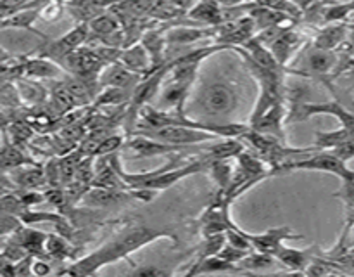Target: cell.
Masks as SVG:
<instances>
[{
  "label": "cell",
  "mask_w": 354,
  "mask_h": 277,
  "mask_svg": "<svg viewBox=\"0 0 354 277\" xmlns=\"http://www.w3.org/2000/svg\"><path fill=\"white\" fill-rule=\"evenodd\" d=\"M292 170H310V172H325L337 175L342 180H354V170L348 166V161L335 156L332 151H322L315 156H308L304 159L283 163L279 168H273L272 173L292 172Z\"/></svg>",
  "instance_id": "cell-1"
},
{
  "label": "cell",
  "mask_w": 354,
  "mask_h": 277,
  "mask_svg": "<svg viewBox=\"0 0 354 277\" xmlns=\"http://www.w3.org/2000/svg\"><path fill=\"white\" fill-rule=\"evenodd\" d=\"M137 134L175 145H194L216 137L209 132L197 130V128L185 127V125H166V127L161 128H138Z\"/></svg>",
  "instance_id": "cell-2"
},
{
  "label": "cell",
  "mask_w": 354,
  "mask_h": 277,
  "mask_svg": "<svg viewBox=\"0 0 354 277\" xmlns=\"http://www.w3.org/2000/svg\"><path fill=\"white\" fill-rule=\"evenodd\" d=\"M66 66L69 68V71L73 73V76L80 78L82 82H85L90 87V82H97L99 78L100 69L106 66L104 59L100 57V54L97 52V48H86L80 47L75 52L68 55L64 59Z\"/></svg>",
  "instance_id": "cell-3"
},
{
  "label": "cell",
  "mask_w": 354,
  "mask_h": 277,
  "mask_svg": "<svg viewBox=\"0 0 354 277\" xmlns=\"http://www.w3.org/2000/svg\"><path fill=\"white\" fill-rule=\"evenodd\" d=\"M294 113L296 116L289 118L292 121H301L306 120V118L315 116V114H334L339 121H341L342 127L354 128V113L346 109L341 102L337 100H328V102H303L299 106L294 107Z\"/></svg>",
  "instance_id": "cell-4"
},
{
  "label": "cell",
  "mask_w": 354,
  "mask_h": 277,
  "mask_svg": "<svg viewBox=\"0 0 354 277\" xmlns=\"http://www.w3.org/2000/svg\"><path fill=\"white\" fill-rule=\"evenodd\" d=\"M90 37V24L80 23L78 26L73 28L69 33H66L64 37H61L59 40L52 42L45 48V55L48 59H57L59 62L64 61L71 52H75L76 48L83 47L86 40Z\"/></svg>",
  "instance_id": "cell-5"
},
{
  "label": "cell",
  "mask_w": 354,
  "mask_h": 277,
  "mask_svg": "<svg viewBox=\"0 0 354 277\" xmlns=\"http://www.w3.org/2000/svg\"><path fill=\"white\" fill-rule=\"evenodd\" d=\"M245 238L249 239L252 248L256 251L266 253V255L277 256V253L282 249L283 242L287 239H301V235L292 234V229L290 227H277V229H270L268 232L265 234H248L245 232Z\"/></svg>",
  "instance_id": "cell-6"
},
{
  "label": "cell",
  "mask_w": 354,
  "mask_h": 277,
  "mask_svg": "<svg viewBox=\"0 0 354 277\" xmlns=\"http://www.w3.org/2000/svg\"><path fill=\"white\" fill-rule=\"evenodd\" d=\"M203 104L207 113L211 114H225L230 113L237 104V96L234 90L225 83H214L204 90Z\"/></svg>",
  "instance_id": "cell-7"
},
{
  "label": "cell",
  "mask_w": 354,
  "mask_h": 277,
  "mask_svg": "<svg viewBox=\"0 0 354 277\" xmlns=\"http://www.w3.org/2000/svg\"><path fill=\"white\" fill-rule=\"evenodd\" d=\"M127 145L131 152H135V158H151V156L171 154V152H178V151H189V145L168 144V142L156 141V138L145 137V135H140V134H138L137 137L130 138Z\"/></svg>",
  "instance_id": "cell-8"
},
{
  "label": "cell",
  "mask_w": 354,
  "mask_h": 277,
  "mask_svg": "<svg viewBox=\"0 0 354 277\" xmlns=\"http://www.w3.org/2000/svg\"><path fill=\"white\" fill-rule=\"evenodd\" d=\"M120 62L127 66L128 69H131V71L142 75L144 78L158 69L154 68L152 55L149 54V51L145 48L144 44H135V45H130L128 48H124L120 55Z\"/></svg>",
  "instance_id": "cell-9"
},
{
  "label": "cell",
  "mask_w": 354,
  "mask_h": 277,
  "mask_svg": "<svg viewBox=\"0 0 354 277\" xmlns=\"http://www.w3.org/2000/svg\"><path fill=\"white\" fill-rule=\"evenodd\" d=\"M142 80H144V76L128 69L120 61L109 64V68L104 69L99 76V82L104 87H120V89L127 90H130L131 87H137Z\"/></svg>",
  "instance_id": "cell-10"
},
{
  "label": "cell",
  "mask_w": 354,
  "mask_h": 277,
  "mask_svg": "<svg viewBox=\"0 0 354 277\" xmlns=\"http://www.w3.org/2000/svg\"><path fill=\"white\" fill-rule=\"evenodd\" d=\"M283 116H286V107H283V102L273 104L265 114L258 118L256 121H252L251 128H254L256 132L259 134H266V135H275L279 137L280 141L286 138V134H283Z\"/></svg>",
  "instance_id": "cell-11"
},
{
  "label": "cell",
  "mask_w": 354,
  "mask_h": 277,
  "mask_svg": "<svg viewBox=\"0 0 354 277\" xmlns=\"http://www.w3.org/2000/svg\"><path fill=\"white\" fill-rule=\"evenodd\" d=\"M190 87L192 85H189V83L176 82V80L169 78L161 92L159 106L173 107L176 114H183V106H185V100H187V96H189Z\"/></svg>",
  "instance_id": "cell-12"
},
{
  "label": "cell",
  "mask_w": 354,
  "mask_h": 277,
  "mask_svg": "<svg viewBox=\"0 0 354 277\" xmlns=\"http://www.w3.org/2000/svg\"><path fill=\"white\" fill-rule=\"evenodd\" d=\"M189 17L197 23L209 24V26H220L225 23L223 9L218 0H201L189 10Z\"/></svg>",
  "instance_id": "cell-13"
},
{
  "label": "cell",
  "mask_w": 354,
  "mask_h": 277,
  "mask_svg": "<svg viewBox=\"0 0 354 277\" xmlns=\"http://www.w3.org/2000/svg\"><path fill=\"white\" fill-rule=\"evenodd\" d=\"M313 249H296V248H286L282 246L279 253H277L275 258L279 260L282 265L289 267L294 272H304V270L310 267V263L313 262Z\"/></svg>",
  "instance_id": "cell-14"
},
{
  "label": "cell",
  "mask_w": 354,
  "mask_h": 277,
  "mask_svg": "<svg viewBox=\"0 0 354 277\" xmlns=\"http://www.w3.org/2000/svg\"><path fill=\"white\" fill-rule=\"evenodd\" d=\"M90 33L95 35V37H99L100 40L106 42L107 45L113 44V38H116V40H123V37H121L120 33V23H118V19L114 16H111V14H104V16H97L95 19L90 21Z\"/></svg>",
  "instance_id": "cell-15"
},
{
  "label": "cell",
  "mask_w": 354,
  "mask_h": 277,
  "mask_svg": "<svg viewBox=\"0 0 354 277\" xmlns=\"http://www.w3.org/2000/svg\"><path fill=\"white\" fill-rule=\"evenodd\" d=\"M335 55L332 51H324V48L313 47L308 54V73L306 75L324 76L334 69Z\"/></svg>",
  "instance_id": "cell-16"
},
{
  "label": "cell",
  "mask_w": 354,
  "mask_h": 277,
  "mask_svg": "<svg viewBox=\"0 0 354 277\" xmlns=\"http://www.w3.org/2000/svg\"><path fill=\"white\" fill-rule=\"evenodd\" d=\"M216 33V26L211 28V30H206V28H171L166 33V40L171 45H187Z\"/></svg>",
  "instance_id": "cell-17"
},
{
  "label": "cell",
  "mask_w": 354,
  "mask_h": 277,
  "mask_svg": "<svg viewBox=\"0 0 354 277\" xmlns=\"http://www.w3.org/2000/svg\"><path fill=\"white\" fill-rule=\"evenodd\" d=\"M14 85H16L17 92H19L21 100H23L24 104H28V106H38V104L45 102L47 89H45L41 83L35 82V80L31 78H17Z\"/></svg>",
  "instance_id": "cell-18"
},
{
  "label": "cell",
  "mask_w": 354,
  "mask_h": 277,
  "mask_svg": "<svg viewBox=\"0 0 354 277\" xmlns=\"http://www.w3.org/2000/svg\"><path fill=\"white\" fill-rule=\"evenodd\" d=\"M301 44V37L294 30L287 28L272 45H270V51L273 52V55L277 57V61L282 66L287 64L290 54L294 52V48Z\"/></svg>",
  "instance_id": "cell-19"
},
{
  "label": "cell",
  "mask_w": 354,
  "mask_h": 277,
  "mask_svg": "<svg viewBox=\"0 0 354 277\" xmlns=\"http://www.w3.org/2000/svg\"><path fill=\"white\" fill-rule=\"evenodd\" d=\"M348 37V24H332V26L324 28L315 38L313 47L324 48V51H334L339 45L344 44Z\"/></svg>",
  "instance_id": "cell-20"
},
{
  "label": "cell",
  "mask_w": 354,
  "mask_h": 277,
  "mask_svg": "<svg viewBox=\"0 0 354 277\" xmlns=\"http://www.w3.org/2000/svg\"><path fill=\"white\" fill-rule=\"evenodd\" d=\"M41 7L38 6V2H35L33 6H30V7L26 6V7H23V9L16 10V12L10 14L9 17H3L2 28H28V30L35 31L31 26H33L35 21L40 17ZM35 33H37V31H35Z\"/></svg>",
  "instance_id": "cell-21"
},
{
  "label": "cell",
  "mask_w": 354,
  "mask_h": 277,
  "mask_svg": "<svg viewBox=\"0 0 354 277\" xmlns=\"http://www.w3.org/2000/svg\"><path fill=\"white\" fill-rule=\"evenodd\" d=\"M244 151V141H239V138L235 137L230 138V141H223L218 142V144L209 145V148L204 151V154H206V161H216V159L237 158V156Z\"/></svg>",
  "instance_id": "cell-22"
},
{
  "label": "cell",
  "mask_w": 354,
  "mask_h": 277,
  "mask_svg": "<svg viewBox=\"0 0 354 277\" xmlns=\"http://www.w3.org/2000/svg\"><path fill=\"white\" fill-rule=\"evenodd\" d=\"M242 269L239 263L228 262L220 255H213L204 258L203 262L196 263L187 274H214V272H241Z\"/></svg>",
  "instance_id": "cell-23"
},
{
  "label": "cell",
  "mask_w": 354,
  "mask_h": 277,
  "mask_svg": "<svg viewBox=\"0 0 354 277\" xmlns=\"http://www.w3.org/2000/svg\"><path fill=\"white\" fill-rule=\"evenodd\" d=\"M315 137H317L315 148L320 149V151H327V149H334L337 148V145H342L346 144V142L353 141L354 128L341 127L335 132H317Z\"/></svg>",
  "instance_id": "cell-24"
},
{
  "label": "cell",
  "mask_w": 354,
  "mask_h": 277,
  "mask_svg": "<svg viewBox=\"0 0 354 277\" xmlns=\"http://www.w3.org/2000/svg\"><path fill=\"white\" fill-rule=\"evenodd\" d=\"M52 97V107H55L61 113H68V111L75 109L76 106H82L80 100L76 99L75 93L71 92V89L68 87L66 82H57L50 90Z\"/></svg>",
  "instance_id": "cell-25"
},
{
  "label": "cell",
  "mask_w": 354,
  "mask_h": 277,
  "mask_svg": "<svg viewBox=\"0 0 354 277\" xmlns=\"http://www.w3.org/2000/svg\"><path fill=\"white\" fill-rule=\"evenodd\" d=\"M142 44L145 45V48L149 51V54L152 55V62H154V68H161L162 66V54H165V48L168 40H166V35L162 37L161 31H149L142 38Z\"/></svg>",
  "instance_id": "cell-26"
},
{
  "label": "cell",
  "mask_w": 354,
  "mask_h": 277,
  "mask_svg": "<svg viewBox=\"0 0 354 277\" xmlns=\"http://www.w3.org/2000/svg\"><path fill=\"white\" fill-rule=\"evenodd\" d=\"M31 163L30 158H24L23 152L17 149L16 144H9L7 141V132L3 130V145H2V168L3 173H7L9 170L19 168L21 165H26Z\"/></svg>",
  "instance_id": "cell-27"
},
{
  "label": "cell",
  "mask_w": 354,
  "mask_h": 277,
  "mask_svg": "<svg viewBox=\"0 0 354 277\" xmlns=\"http://www.w3.org/2000/svg\"><path fill=\"white\" fill-rule=\"evenodd\" d=\"M207 170L211 172V177L216 180L218 187H220V194L230 187L232 179H234V168L230 165V159H216V161H209Z\"/></svg>",
  "instance_id": "cell-28"
},
{
  "label": "cell",
  "mask_w": 354,
  "mask_h": 277,
  "mask_svg": "<svg viewBox=\"0 0 354 277\" xmlns=\"http://www.w3.org/2000/svg\"><path fill=\"white\" fill-rule=\"evenodd\" d=\"M47 235L48 234H41V232H38V231L24 229V231L16 232V235L12 238V242L19 244L23 249H31V251L40 253L41 249H45V241H47Z\"/></svg>",
  "instance_id": "cell-29"
},
{
  "label": "cell",
  "mask_w": 354,
  "mask_h": 277,
  "mask_svg": "<svg viewBox=\"0 0 354 277\" xmlns=\"http://www.w3.org/2000/svg\"><path fill=\"white\" fill-rule=\"evenodd\" d=\"M12 179L19 184L23 189H37L41 187L47 180L45 170L41 168H23V170H12Z\"/></svg>",
  "instance_id": "cell-30"
},
{
  "label": "cell",
  "mask_w": 354,
  "mask_h": 277,
  "mask_svg": "<svg viewBox=\"0 0 354 277\" xmlns=\"http://www.w3.org/2000/svg\"><path fill=\"white\" fill-rule=\"evenodd\" d=\"M123 197V193L116 189H106V187H95V189L88 190L85 197V203L88 206H109V204L118 203Z\"/></svg>",
  "instance_id": "cell-31"
},
{
  "label": "cell",
  "mask_w": 354,
  "mask_h": 277,
  "mask_svg": "<svg viewBox=\"0 0 354 277\" xmlns=\"http://www.w3.org/2000/svg\"><path fill=\"white\" fill-rule=\"evenodd\" d=\"M127 89H120V87H106L99 96L95 97V106H120V104L128 100Z\"/></svg>",
  "instance_id": "cell-32"
},
{
  "label": "cell",
  "mask_w": 354,
  "mask_h": 277,
  "mask_svg": "<svg viewBox=\"0 0 354 277\" xmlns=\"http://www.w3.org/2000/svg\"><path fill=\"white\" fill-rule=\"evenodd\" d=\"M351 12H354V0L348 3H335V6L325 7L322 14H324L325 23H339V21L348 17Z\"/></svg>",
  "instance_id": "cell-33"
},
{
  "label": "cell",
  "mask_w": 354,
  "mask_h": 277,
  "mask_svg": "<svg viewBox=\"0 0 354 277\" xmlns=\"http://www.w3.org/2000/svg\"><path fill=\"white\" fill-rule=\"evenodd\" d=\"M273 260H275V256L266 255V253H261V251H256V253H248V255L239 262V265H241L242 269H266V267L273 265Z\"/></svg>",
  "instance_id": "cell-34"
},
{
  "label": "cell",
  "mask_w": 354,
  "mask_h": 277,
  "mask_svg": "<svg viewBox=\"0 0 354 277\" xmlns=\"http://www.w3.org/2000/svg\"><path fill=\"white\" fill-rule=\"evenodd\" d=\"M45 251H47L48 255L55 256V258H64V256L69 255L68 244H66L64 239H61L59 235H47Z\"/></svg>",
  "instance_id": "cell-35"
},
{
  "label": "cell",
  "mask_w": 354,
  "mask_h": 277,
  "mask_svg": "<svg viewBox=\"0 0 354 277\" xmlns=\"http://www.w3.org/2000/svg\"><path fill=\"white\" fill-rule=\"evenodd\" d=\"M30 123H23V121H12V127H10V134H12V144H16L17 148L24 145L28 142V137L31 135V128L28 127Z\"/></svg>",
  "instance_id": "cell-36"
},
{
  "label": "cell",
  "mask_w": 354,
  "mask_h": 277,
  "mask_svg": "<svg viewBox=\"0 0 354 277\" xmlns=\"http://www.w3.org/2000/svg\"><path fill=\"white\" fill-rule=\"evenodd\" d=\"M80 163L76 161L75 156H66L59 161V166H61V180L64 184L71 182L76 175V170H78Z\"/></svg>",
  "instance_id": "cell-37"
},
{
  "label": "cell",
  "mask_w": 354,
  "mask_h": 277,
  "mask_svg": "<svg viewBox=\"0 0 354 277\" xmlns=\"http://www.w3.org/2000/svg\"><path fill=\"white\" fill-rule=\"evenodd\" d=\"M121 145H123V138L118 137V135H113V137H104L102 141H100L99 148H97L95 156H106V154H111V152H116Z\"/></svg>",
  "instance_id": "cell-38"
},
{
  "label": "cell",
  "mask_w": 354,
  "mask_h": 277,
  "mask_svg": "<svg viewBox=\"0 0 354 277\" xmlns=\"http://www.w3.org/2000/svg\"><path fill=\"white\" fill-rule=\"evenodd\" d=\"M334 196L344 201L349 210H354V180H342V187Z\"/></svg>",
  "instance_id": "cell-39"
},
{
  "label": "cell",
  "mask_w": 354,
  "mask_h": 277,
  "mask_svg": "<svg viewBox=\"0 0 354 277\" xmlns=\"http://www.w3.org/2000/svg\"><path fill=\"white\" fill-rule=\"evenodd\" d=\"M61 12H62L61 0H48V2L41 7L40 17L45 21H55L61 17Z\"/></svg>",
  "instance_id": "cell-40"
},
{
  "label": "cell",
  "mask_w": 354,
  "mask_h": 277,
  "mask_svg": "<svg viewBox=\"0 0 354 277\" xmlns=\"http://www.w3.org/2000/svg\"><path fill=\"white\" fill-rule=\"evenodd\" d=\"M135 274L137 276H165L166 270L159 269V267H138V269H135Z\"/></svg>",
  "instance_id": "cell-41"
},
{
  "label": "cell",
  "mask_w": 354,
  "mask_h": 277,
  "mask_svg": "<svg viewBox=\"0 0 354 277\" xmlns=\"http://www.w3.org/2000/svg\"><path fill=\"white\" fill-rule=\"evenodd\" d=\"M31 274H35V276H47V274H50V265L47 262L37 260L35 263H31Z\"/></svg>",
  "instance_id": "cell-42"
},
{
  "label": "cell",
  "mask_w": 354,
  "mask_h": 277,
  "mask_svg": "<svg viewBox=\"0 0 354 277\" xmlns=\"http://www.w3.org/2000/svg\"><path fill=\"white\" fill-rule=\"evenodd\" d=\"M21 201L24 203V206H31V204H37L44 201V196L40 193H24L21 194Z\"/></svg>",
  "instance_id": "cell-43"
},
{
  "label": "cell",
  "mask_w": 354,
  "mask_h": 277,
  "mask_svg": "<svg viewBox=\"0 0 354 277\" xmlns=\"http://www.w3.org/2000/svg\"><path fill=\"white\" fill-rule=\"evenodd\" d=\"M45 196H47V199L50 201L52 204H61L62 199H64V194H62L59 189H55V187H52L50 190H47Z\"/></svg>",
  "instance_id": "cell-44"
},
{
  "label": "cell",
  "mask_w": 354,
  "mask_h": 277,
  "mask_svg": "<svg viewBox=\"0 0 354 277\" xmlns=\"http://www.w3.org/2000/svg\"><path fill=\"white\" fill-rule=\"evenodd\" d=\"M168 2H171L175 7H178L182 12L183 10H190L196 6V0H168Z\"/></svg>",
  "instance_id": "cell-45"
},
{
  "label": "cell",
  "mask_w": 354,
  "mask_h": 277,
  "mask_svg": "<svg viewBox=\"0 0 354 277\" xmlns=\"http://www.w3.org/2000/svg\"><path fill=\"white\" fill-rule=\"evenodd\" d=\"M290 2H292L297 9H310L317 0H290Z\"/></svg>",
  "instance_id": "cell-46"
},
{
  "label": "cell",
  "mask_w": 354,
  "mask_h": 277,
  "mask_svg": "<svg viewBox=\"0 0 354 277\" xmlns=\"http://www.w3.org/2000/svg\"><path fill=\"white\" fill-rule=\"evenodd\" d=\"M218 2H220V3H221V6H227V7H232V6H235V3L242 2V0H218Z\"/></svg>",
  "instance_id": "cell-47"
}]
</instances>
